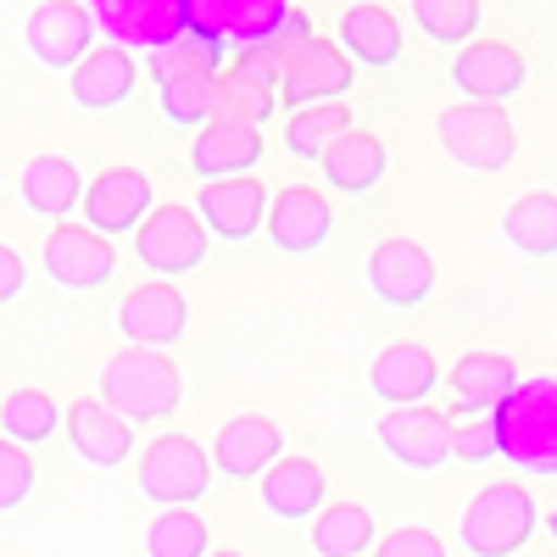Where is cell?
<instances>
[{
    "label": "cell",
    "mask_w": 557,
    "mask_h": 557,
    "mask_svg": "<svg viewBox=\"0 0 557 557\" xmlns=\"http://www.w3.org/2000/svg\"><path fill=\"white\" fill-rule=\"evenodd\" d=\"M212 251V228L201 223L196 207H157L146 223H139V235H134V257L139 268H146L151 278H184V273H196Z\"/></svg>",
    "instance_id": "obj_7"
},
{
    "label": "cell",
    "mask_w": 557,
    "mask_h": 557,
    "mask_svg": "<svg viewBox=\"0 0 557 557\" xmlns=\"http://www.w3.org/2000/svg\"><path fill=\"white\" fill-rule=\"evenodd\" d=\"M380 446L412 474H435V469H446V457H457L451 418H441L430 407H391L380 418Z\"/></svg>",
    "instance_id": "obj_15"
},
{
    "label": "cell",
    "mask_w": 557,
    "mask_h": 557,
    "mask_svg": "<svg viewBox=\"0 0 557 557\" xmlns=\"http://www.w3.org/2000/svg\"><path fill=\"white\" fill-rule=\"evenodd\" d=\"M190 330V301H184L168 278H146L139 290H128V301L117 307V335L128 346H146V351H168L184 341Z\"/></svg>",
    "instance_id": "obj_14"
},
{
    "label": "cell",
    "mask_w": 557,
    "mask_h": 557,
    "mask_svg": "<svg viewBox=\"0 0 557 557\" xmlns=\"http://www.w3.org/2000/svg\"><path fill=\"white\" fill-rule=\"evenodd\" d=\"M318 557H368L374 552V513L362 502H330L307 530Z\"/></svg>",
    "instance_id": "obj_31"
},
{
    "label": "cell",
    "mask_w": 557,
    "mask_h": 557,
    "mask_svg": "<svg viewBox=\"0 0 557 557\" xmlns=\"http://www.w3.org/2000/svg\"><path fill=\"white\" fill-rule=\"evenodd\" d=\"M535 530H546L541 507H535L530 485H519V480L485 485L469 507H462V524H457L462 552L469 557H519Z\"/></svg>",
    "instance_id": "obj_2"
},
{
    "label": "cell",
    "mask_w": 557,
    "mask_h": 557,
    "mask_svg": "<svg viewBox=\"0 0 557 557\" xmlns=\"http://www.w3.org/2000/svg\"><path fill=\"white\" fill-rule=\"evenodd\" d=\"M357 84V62L346 45L335 39H307L285 57V73H278V107L285 112H307L323 101H346Z\"/></svg>",
    "instance_id": "obj_8"
},
{
    "label": "cell",
    "mask_w": 557,
    "mask_h": 557,
    "mask_svg": "<svg viewBox=\"0 0 557 557\" xmlns=\"http://www.w3.org/2000/svg\"><path fill=\"white\" fill-rule=\"evenodd\" d=\"M546 541L557 546V507H552V513H546Z\"/></svg>",
    "instance_id": "obj_42"
},
{
    "label": "cell",
    "mask_w": 557,
    "mask_h": 557,
    "mask_svg": "<svg viewBox=\"0 0 557 557\" xmlns=\"http://www.w3.org/2000/svg\"><path fill=\"white\" fill-rule=\"evenodd\" d=\"M502 457L535 480H557V374L524 380L519 396L496 407Z\"/></svg>",
    "instance_id": "obj_3"
},
{
    "label": "cell",
    "mask_w": 557,
    "mask_h": 557,
    "mask_svg": "<svg viewBox=\"0 0 557 557\" xmlns=\"http://www.w3.org/2000/svg\"><path fill=\"white\" fill-rule=\"evenodd\" d=\"M285 457V435H278V424L273 418H262V412H240V418H228V424L218 430V441H212V462H218V474L223 480H257L262 485V474L273 469V462Z\"/></svg>",
    "instance_id": "obj_17"
},
{
    "label": "cell",
    "mask_w": 557,
    "mask_h": 557,
    "mask_svg": "<svg viewBox=\"0 0 557 557\" xmlns=\"http://www.w3.org/2000/svg\"><path fill=\"white\" fill-rule=\"evenodd\" d=\"M34 480H39V469H34L28 446L0 441V513H17V507L34 496Z\"/></svg>",
    "instance_id": "obj_39"
},
{
    "label": "cell",
    "mask_w": 557,
    "mask_h": 557,
    "mask_svg": "<svg viewBox=\"0 0 557 557\" xmlns=\"http://www.w3.org/2000/svg\"><path fill=\"white\" fill-rule=\"evenodd\" d=\"M351 128H357V112H351L346 101H323V107L290 112V123H285V151H290L296 162H318V168H323V157H330Z\"/></svg>",
    "instance_id": "obj_30"
},
{
    "label": "cell",
    "mask_w": 557,
    "mask_h": 557,
    "mask_svg": "<svg viewBox=\"0 0 557 557\" xmlns=\"http://www.w3.org/2000/svg\"><path fill=\"white\" fill-rule=\"evenodd\" d=\"M290 17H296L290 0H196V34L218 45H240V51L285 45Z\"/></svg>",
    "instance_id": "obj_9"
},
{
    "label": "cell",
    "mask_w": 557,
    "mask_h": 557,
    "mask_svg": "<svg viewBox=\"0 0 557 557\" xmlns=\"http://www.w3.org/2000/svg\"><path fill=\"white\" fill-rule=\"evenodd\" d=\"M134 84H139L134 51H123V45H96V51L84 57V67L73 73V101L84 112H112L134 96Z\"/></svg>",
    "instance_id": "obj_27"
},
{
    "label": "cell",
    "mask_w": 557,
    "mask_h": 557,
    "mask_svg": "<svg viewBox=\"0 0 557 557\" xmlns=\"http://www.w3.org/2000/svg\"><path fill=\"white\" fill-rule=\"evenodd\" d=\"M412 23L435 45L469 51L474 34H480V0H412Z\"/></svg>",
    "instance_id": "obj_36"
},
{
    "label": "cell",
    "mask_w": 557,
    "mask_h": 557,
    "mask_svg": "<svg viewBox=\"0 0 557 557\" xmlns=\"http://www.w3.org/2000/svg\"><path fill=\"white\" fill-rule=\"evenodd\" d=\"M368 385H374L380 401L391 407H424V396L435 385H446L441 374V362L424 351V346H412V341H396L374 357V368H368Z\"/></svg>",
    "instance_id": "obj_23"
},
{
    "label": "cell",
    "mask_w": 557,
    "mask_h": 557,
    "mask_svg": "<svg viewBox=\"0 0 557 557\" xmlns=\"http://www.w3.org/2000/svg\"><path fill=\"white\" fill-rule=\"evenodd\" d=\"M374 557H446V541H441L435 530L407 524V530H391V535L374 546Z\"/></svg>",
    "instance_id": "obj_40"
},
{
    "label": "cell",
    "mask_w": 557,
    "mask_h": 557,
    "mask_svg": "<svg viewBox=\"0 0 557 557\" xmlns=\"http://www.w3.org/2000/svg\"><path fill=\"white\" fill-rule=\"evenodd\" d=\"M212 557H240V552H212Z\"/></svg>",
    "instance_id": "obj_43"
},
{
    "label": "cell",
    "mask_w": 557,
    "mask_h": 557,
    "mask_svg": "<svg viewBox=\"0 0 557 557\" xmlns=\"http://www.w3.org/2000/svg\"><path fill=\"white\" fill-rule=\"evenodd\" d=\"M101 401L128 424H168L184 401V374L168 351L128 346L101 368Z\"/></svg>",
    "instance_id": "obj_1"
},
{
    "label": "cell",
    "mask_w": 557,
    "mask_h": 557,
    "mask_svg": "<svg viewBox=\"0 0 557 557\" xmlns=\"http://www.w3.org/2000/svg\"><path fill=\"white\" fill-rule=\"evenodd\" d=\"M62 424H67V412L45 396V391H12L7 407H0V430H7V441H17V446L57 441Z\"/></svg>",
    "instance_id": "obj_34"
},
{
    "label": "cell",
    "mask_w": 557,
    "mask_h": 557,
    "mask_svg": "<svg viewBox=\"0 0 557 557\" xmlns=\"http://www.w3.org/2000/svg\"><path fill=\"white\" fill-rule=\"evenodd\" d=\"M278 73H285V57H262L246 51L235 67H223V117H240V123H268L278 107Z\"/></svg>",
    "instance_id": "obj_26"
},
{
    "label": "cell",
    "mask_w": 557,
    "mask_h": 557,
    "mask_svg": "<svg viewBox=\"0 0 557 557\" xmlns=\"http://www.w3.org/2000/svg\"><path fill=\"white\" fill-rule=\"evenodd\" d=\"M218 480V462L212 451H201L190 435H157L146 451H139V496L151 507H196L207 502Z\"/></svg>",
    "instance_id": "obj_5"
},
{
    "label": "cell",
    "mask_w": 557,
    "mask_h": 557,
    "mask_svg": "<svg viewBox=\"0 0 557 557\" xmlns=\"http://www.w3.org/2000/svg\"><path fill=\"white\" fill-rule=\"evenodd\" d=\"M451 446H457L462 462H491V457H502V424H496V412L457 407V412H451Z\"/></svg>",
    "instance_id": "obj_38"
},
{
    "label": "cell",
    "mask_w": 557,
    "mask_h": 557,
    "mask_svg": "<svg viewBox=\"0 0 557 557\" xmlns=\"http://www.w3.org/2000/svg\"><path fill=\"white\" fill-rule=\"evenodd\" d=\"M23 285H28V268H23V257H17L12 246H0V307H12V301L23 296Z\"/></svg>",
    "instance_id": "obj_41"
},
{
    "label": "cell",
    "mask_w": 557,
    "mask_h": 557,
    "mask_svg": "<svg viewBox=\"0 0 557 557\" xmlns=\"http://www.w3.org/2000/svg\"><path fill=\"white\" fill-rule=\"evenodd\" d=\"M84 190H89V184L78 178L73 157H34V162L23 168V178H17L23 207H28L34 218H51L57 228H62L73 212H84Z\"/></svg>",
    "instance_id": "obj_25"
},
{
    "label": "cell",
    "mask_w": 557,
    "mask_h": 557,
    "mask_svg": "<svg viewBox=\"0 0 557 557\" xmlns=\"http://www.w3.org/2000/svg\"><path fill=\"white\" fill-rule=\"evenodd\" d=\"M335 235V207L323 201L318 190L296 184V190H278L273 212H268V240L285 257H312L323 240Z\"/></svg>",
    "instance_id": "obj_22"
},
{
    "label": "cell",
    "mask_w": 557,
    "mask_h": 557,
    "mask_svg": "<svg viewBox=\"0 0 557 557\" xmlns=\"http://www.w3.org/2000/svg\"><path fill=\"white\" fill-rule=\"evenodd\" d=\"M341 45L351 51L357 67H396L401 62V23L385 7H351L341 17Z\"/></svg>",
    "instance_id": "obj_29"
},
{
    "label": "cell",
    "mask_w": 557,
    "mask_h": 557,
    "mask_svg": "<svg viewBox=\"0 0 557 557\" xmlns=\"http://www.w3.org/2000/svg\"><path fill=\"white\" fill-rule=\"evenodd\" d=\"M257 496H262V513H273L278 524H307V519H318L323 507H330L323 469H318L312 457H296V451H285V457H278L273 469L262 474Z\"/></svg>",
    "instance_id": "obj_20"
},
{
    "label": "cell",
    "mask_w": 557,
    "mask_h": 557,
    "mask_svg": "<svg viewBox=\"0 0 557 557\" xmlns=\"http://www.w3.org/2000/svg\"><path fill=\"white\" fill-rule=\"evenodd\" d=\"M146 557H212V530L190 507H168L146 530Z\"/></svg>",
    "instance_id": "obj_35"
},
{
    "label": "cell",
    "mask_w": 557,
    "mask_h": 557,
    "mask_svg": "<svg viewBox=\"0 0 557 557\" xmlns=\"http://www.w3.org/2000/svg\"><path fill=\"white\" fill-rule=\"evenodd\" d=\"M67 446L78 451L84 469H123V462L134 457V424L128 418H117L107 401H67Z\"/></svg>",
    "instance_id": "obj_21"
},
{
    "label": "cell",
    "mask_w": 557,
    "mask_h": 557,
    "mask_svg": "<svg viewBox=\"0 0 557 557\" xmlns=\"http://www.w3.org/2000/svg\"><path fill=\"white\" fill-rule=\"evenodd\" d=\"M446 385L462 407H474V412H496L519 396L524 374H519V362L507 357V351H462L451 368H446Z\"/></svg>",
    "instance_id": "obj_24"
},
{
    "label": "cell",
    "mask_w": 557,
    "mask_h": 557,
    "mask_svg": "<svg viewBox=\"0 0 557 557\" xmlns=\"http://www.w3.org/2000/svg\"><path fill=\"white\" fill-rule=\"evenodd\" d=\"M524 78H530V62L507 39H474L469 51H457V62H451V84L462 89V101L502 107L507 96L524 89Z\"/></svg>",
    "instance_id": "obj_16"
},
{
    "label": "cell",
    "mask_w": 557,
    "mask_h": 557,
    "mask_svg": "<svg viewBox=\"0 0 557 557\" xmlns=\"http://www.w3.org/2000/svg\"><path fill=\"white\" fill-rule=\"evenodd\" d=\"M201 223L212 228L218 240L228 246H246L257 228H268V212H273V196L246 173V178H218V184H201Z\"/></svg>",
    "instance_id": "obj_19"
},
{
    "label": "cell",
    "mask_w": 557,
    "mask_h": 557,
    "mask_svg": "<svg viewBox=\"0 0 557 557\" xmlns=\"http://www.w3.org/2000/svg\"><path fill=\"white\" fill-rule=\"evenodd\" d=\"M96 17H89V7H78V0H45V7H34L28 28H23V45H28V57L39 67H51V73H78L84 57L96 51Z\"/></svg>",
    "instance_id": "obj_11"
},
{
    "label": "cell",
    "mask_w": 557,
    "mask_h": 557,
    "mask_svg": "<svg viewBox=\"0 0 557 557\" xmlns=\"http://www.w3.org/2000/svg\"><path fill=\"white\" fill-rule=\"evenodd\" d=\"M162 117L178 128H212L223 117V73H184L162 84Z\"/></svg>",
    "instance_id": "obj_32"
},
{
    "label": "cell",
    "mask_w": 557,
    "mask_h": 557,
    "mask_svg": "<svg viewBox=\"0 0 557 557\" xmlns=\"http://www.w3.org/2000/svg\"><path fill=\"white\" fill-rule=\"evenodd\" d=\"M151 207V178L139 168H107L96 184L84 190V223L107 240H134L139 223H146Z\"/></svg>",
    "instance_id": "obj_13"
},
{
    "label": "cell",
    "mask_w": 557,
    "mask_h": 557,
    "mask_svg": "<svg viewBox=\"0 0 557 557\" xmlns=\"http://www.w3.org/2000/svg\"><path fill=\"white\" fill-rule=\"evenodd\" d=\"M268 162V146H262V128L257 123H240V117H218L212 128L196 134L190 146V173L201 184H218V178H246Z\"/></svg>",
    "instance_id": "obj_18"
},
{
    "label": "cell",
    "mask_w": 557,
    "mask_h": 557,
    "mask_svg": "<svg viewBox=\"0 0 557 557\" xmlns=\"http://www.w3.org/2000/svg\"><path fill=\"white\" fill-rule=\"evenodd\" d=\"M502 235L524 257H557V196L552 190L519 196L513 207H507V218H502Z\"/></svg>",
    "instance_id": "obj_33"
},
{
    "label": "cell",
    "mask_w": 557,
    "mask_h": 557,
    "mask_svg": "<svg viewBox=\"0 0 557 557\" xmlns=\"http://www.w3.org/2000/svg\"><path fill=\"white\" fill-rule=\"evenodd\" d=\"M89 17L123 51H168L196 28V0H89Z\"/></svg>",
    "instance_id": "obj_6"
},
{
    "label": "cell",
    "mask_w": 557,
    "mask_h": 557,
    "mask_svg": "<svg viewBox=\"0 0 557 557\" xmlns=\"http://www.w3.org/2000/svg\"><path fill=\"white\" fill-rule=\"evenodd\" d=\"M45 273H51L57 290L89 296V290H107L112 285L117 251L89 223H62V228H51V240H45Z\"/></svg>",
    "instance_id": "obj_12"
},
{
    "label": "cell",
    "mask_w": 557,
    "mask_h": 557,
    "mask_svg": "<svg viewBox=\"0 0 557 557\" xmlns=\"http://www.w3.org/2000/svg\"><path fill=\"white\" fill-rule=\"evenodd\" d=\"M435 139H441V151L457 162V168H469V173H507L519 157V128L513 117H507L502 107L491 101H457L435 117Z\"/></svg>",
    "instance_id": "obj_4"
},
{
    "label": "cell",
    "mask_w": 557,
    "mask_h": 557,
    "mask_svg": "<svg viewBox=\"0 0 557 557\" xmlns=\"http://www.w3.org/2000/svg\"><path fill=\"white\" fill-rule=\"evenodd\" d=\"M385 173H391L385 139H380V134H362V128H351L341 146L323 157V178H330V190H341V196H368V190H380Z\"/></svg>",
    "instance_id": "obj_28"
},
{
    "label": "cell",
    "mask_w": 557,
    "mask_h": 557,
    "mask_svg": "<svg viewBox=\"0 0 557 557\" xmlns=\"http://www.w3.org/2000/svg\"><path fill=\"white\" fill-rule=\"evenodd\" d=\"M218 62H223V45L190 28L178 45H168V51L151 57V73H157V84H168V78H184V73H223Z\"/></svg>",
    "instance_id": "obj_37"
},
{
    "label": "cell",
    "mask_w": 557,
    "mask_h": 557,
    "mask_svg": "<svg viewBox=\"0 0 557 557\" xmlns=\"http://www.w3.org/2000/svg\"><path fill=\"white\" fill-rule=\"evenodd\" d=\"M362 273H368V296H374L380 307H391V312H412V307H424L435 296V257L407 235L380 240L374 251H368Z\"/></svg>",
    "instance_id": "obj_10"
}]
</instances>
